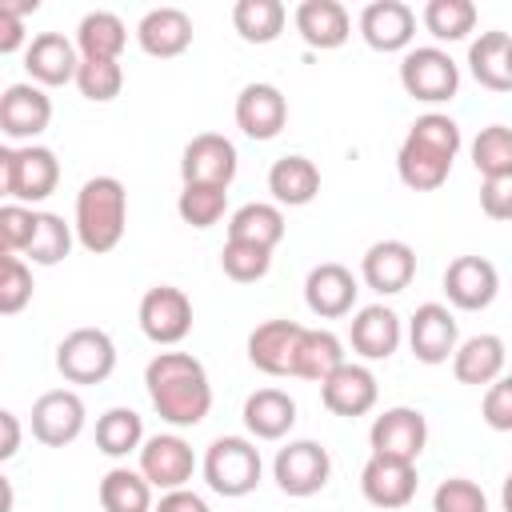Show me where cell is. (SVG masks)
I'll return each instance as SVG.
<instances>
[{"label": "cell", "instance_id": "74e56055", "mask_svg": "<svg viewBox=\"0 0 512 512\" xmlns=\"http://www.w3.org/2000/svg\"><path fill=\"white\" fill-rule=\"evenodd\" d=\"M72 224H64V216L56 212H36V228H32V240L24 248V264L32 268H52L60 264L68 252H72Z\"/></svg>", "mask_w": 512, "mask_h": 512}, {"label": "cell", "instance_id": "d4e9b609", "mask_svg": "<svg viewBox=\"0 0 512 512\" xmlns=\"http://www.w3.org/2000/svg\"><path fill=\"white\" fill-rule=\"evenodd\" d=\"M304 324L296 320H264L248 332V364L260 368L264 376H292L296 344H300Z\"/></svg>", "mask_w": 512, "mask_h": 512}, {"label": "cell", "instance_id": "b9f144b4", "mask_svg": "<svg viewBox=\"0 0 512 512\" xmlns=\"http://www.w3.org/2000/svg\"><path fill=\"white\" fill-rule=\"evenodd\" d=\"M72 84L80 88L84 100L108 104V100H116L120 88H124V68H120V60H80Z\"/></svg>", "mask_w": 512, "mask_h": 512}, {"label": "cell", "instance_id": "83f0119b", "mask_svg": "<svg viewBox=\"0 0 512 512\" xmlns=\"http://www.w3.org/2000/svg\"><path fill=\"white\" fill-rule=\"evenodd\" d=\"M504 364H508V352H504V340L496 332L468 336L452 352V376L460 384H472V388H488L492 380H500Z\"/></svg>", "mask_w": 512, "mask_h": 512}, {"label": "cell", "instance_id": "4316f807", "mask_svg": "<svg viewBox=\"0 0 512 512\" xmlns=\"http://www.w3.org/2000/svg\"><path fill=\"white\" fill-rule=\"evenodd\" d=\"M136 44H140L148 56H156V60L184 56L188 44H192V16H188L184 8H172V4L152 8V12H144L140 24H136Z\"/></svg>", "mask_w": 512, "mask_h": 512}, {"label": "cell", "instance_id": "11a10c76", "mask_svg": "<svg viewBox=\"0 0 512 512\" xmlns=\"http://www.w3.org/2000/svg\"><path fill=\"white\" fill-rule=\"evenodd\" d=\"M16 508V488H12V480L0 472V512H12Z\"/></svg>", "mask_w": 512, "mask_h": 512}, {"label": "cell", "instance_id": "9a60e30c", "mask_svg": "<svg viewBox=\"0 0 512 512\" xmlns=\"http://www.w3.org/2000/svg\"><path fill=\"white\" fill-rule=\"evenodd\" d=\"M500 292V272L484 256H456L444 268V296L460 312H484Z\"/></svg>", "mask_w": 512, "mask_h": 512}, {"label": "cell", "instance_id": "9f6ffc18", "mask_svg": "<svg viewBox=\"0 0 512 512\" xmlns=\"http://www.w3.org/2000/svg\"><path fill=\"white\" fill-rule=\"evenodd\" d=\"M8 260H12V256H8V252H4V248H0V268H4V264H8Z\"/></svg>", "mask_w": 512, "mask_h": 512}, {"label": "cell", "instance_id": "f907efd6", "mask_svg": "<svg viewBox=\"0 0 512 512\" xmlns=\"http://www.w3.org/2000/svg\"><path fill=\"white\" fill-rule=\"evenodd\" d=\"M20 440H24V424H20V416L8 412V408H0V464L12 460V456L20 452Z\"/></svg>", "mask_w": 512, "mask_h": 512}, {"label": "cell", "instance_id": "277c9868", "mask_svg": "<svg viewBox=\"0 0 512 512\" xmlns=\"http://www.w3.org/2000/svg\"><path fill=\"white\" fill-rule=\"evenodd\" d=\"M200 472H204V484H208L216 496L240 500V496H248V492L260 488L264 460H260L256 440H248V436H216V440L204 448Z\"/></svg>", "mask_w": 512, "mask_h": 512}, {"label": "cell", "instance_id": "2e32d148", "mask_svg": "<svg viewBox=\"0 0 512 512\" xmlns=\"http://www.w3.org/2000/svg\"><path fill=\"white\" fill-rule=\"evenodd\" d=\"M376 396H380V384H376V372L368 364H356V360H344L324 384H320V400L332 416H344V420H356V416H368L376 408Z\"/></svg>", "mask_w": 512, "mask_h": 512}, {"label": "cell", "instance_id": "8992f818", "mask_svg": "<svg viewBox=\"0 0 512 512\" xmlns=\"http://www.w3.org/2000/svg\"><path fill=\"white\" fill-rule=\"evenodd\" d=\"M56 372L68 384H104L116 372V344L104 328H72L56 344Z\"/></svg>", "mask_w": 512, "mask_h": 512}, {"label": "cell", "instance_id": "44dd1931", "mask_svg": "<svg viewBox=\"0 0 512 512\" xmlns=\"http://www.w3.org/2000/svg\"><path fill=\"white\" fill-rule=\"evenodd\" d=\"M360 36L372 52H408L416 36V12L404 0H372L360 12Z\"/></svg>", "mask_w": 512, "mask_h": 512}, {"label": "cell", "instance_id": "4fadbf2b", "mask_svg": "<svg viewBox=\"0 0 512 512\" xmlns=\"http://www.w3.org/2000/svg\"><path fill=\"white\" fill-rule=\"evenodd\" d=\"M52 124V96L32 80L8 84L0 92V132L20 144H36V136Z\"/></svg>", "mask_w": 512, "mask_h": 512}, {"label": "cell", "instance_id": "bcb514c9", "mask_svg": "<svg viewBox=\"0 0 512 512\" xmlns=\"http://www.w3.org/2000/svg\"><path fill=\"white\" fill-rule=\"evenodd\" d=\"M32 268L20 260V256H12L4 268H0V316H16V312H24L28 304H32Z\"/></svg>", "mask_w": 512, "mask_h": 512}, {"label": "cell", "instance_id": "d590c367", "mask_svg": "<svg viewBox=\"0 0 512 512\" xmlns=\"http://www.w3.org/2000/svg\"><path fill=\"white\" fill-rule=\"evenodd\" d=\"M96 496H100V508L104 512H152V488H148V480L136 468H124V464H116V468H108L100 476Z\"/></svg>", "mask_w": 512, "mask_h": 512}, {"label": "cell", "instance_id": "ab89813d", "mask_svg": "<svg viewBox=\"0 0 512 512\" xmlns=\"http://www.w3.org/2000/svg\"><path fill=\"white\" fill-rule=\"evenodd\" d=\"M228 212V188L216 184H184L176 196V216L192 228H212Z\"/></svg>", "mask_w": 512, "mask_h": 512}, {"label": "cell", "instance_id": "ba28073f", "mask_svg": "<svg viewBox=\"0 0 512 512\" xmlns=\"http://www.w3.org/2000/svg\"><path fill=\"white\" fill-rule=\"evenodd\" d=\"M332 476V456L320 440H288L272 460V480L284 496H316Z\"/></svg>", "mask_w": 512, "mask_h": 512}, {"label": "cell", "instance_id": "f1b7e54d", "mask_svg": "<svg viewBox=\"0 0 512 512\" xmlns=\"http://www.w3.org/2000/svg\"><path fill=\"white\" fill-rule=\"evenodd\" d=\"M468 72L480 88L488 92H508L512 88V36L500 28L480 32L468 44Z\"/></svg>", "mask_w": 512, "mask_h": 512}, {"label": "cell", "instance_id": "7bdbcfd3", "mask_svg": "<svg viewBox=\"0 0 512 512\" xmlns=\"http://www.w3.org/2000/svg\"><path fill=\"white\" fill-rule=\"evenodd\" d=\"M220 268H224V276L236 280V284H256V280L268 276V268H272V252H268V248H256V244L224 240Z\"/></svg>", "mask_w": 512, "mask_h": 512}, {"label": "cell", "instance_id": "4dcf8cb0", "mask_svg": "<svg viewBox=\"0 0 512 512\" xmlns=\"http://www.w3.org/2000/svg\"><path fill=\"white\" fill-rule=\"evenodd\" d=\"M268 192H272L276 208H304L320 192V168L308 156H300V152L280 156L268 168Z\"/></svg>", "mask_w": 512, "mask_h": 512}, {"label": "cell", "instance_id": "484cf974", "mask_svg": "<svg viewBox=\"0 0 512 512\" xmlns=\"http://www.w3.org/2000/svg\"><path fill=\"white\" fill-rule=\"evenodd\" d=\"M300 40L316 52H332L352 36V16L340 0H300L292 12Z\"/></svg>", "mask_w": 512, "mask_h": 512}, {"label": "cell", "instance_id": "ffe728a7", "mask_svg": "<svg viewBox=\"0 0 512 512\" xmlns=\"http://www.w3.org/2000/svg\"><path fill=\"white\" fill-rule=\"evenodd\" d=\"M416 464H404V460H388V456H368V464L360 468V492L372 508H384V512H396L404 504H412L416 496Z\"/></svg>", "mask_w": 512, "mask_h": 512}, {"label": "cell", "instance_id": "52a82bcc", "mask_svg": "<svg viewBox=\"0 0 512 512\" xmlns=\"http://www.w3.org/2000/svg\"><path fill=\"white\" fill-rule=\"evenodd\" d=\"M136 472L148 480L152 492L188 488L196 472V452L180 432H156V436H144V444L136 448Z\"/></svg>", "mask_w": 512, "mask_h": 512}, {"label": "cell", "instance_id": "816d5d0a", "mask_svg": "<svg viewBox=\"0 0 512 512\" xmlns=\"http://www.w3.org/2000/svg\"><path fill=\"white\" fill-rule=\"evenodd\" d=\"M24 44H28L24 20H16V16L0 12V56H12V52H20Z\"/></svg>", "mask_w": 512, "mask_h": 512}, {"label": "cell", "instance_id": "ac0fdd59", "mask_svg": "<svg viewBox=\"0 0 512 512\" xmlns=\"http://www.w3.org/2000/svg\"><path fill=\"white\" fill-rule=\"evenodd\" d=\"M288 124V100L276 84H264V80H252L240 88L236 96V128L248 136V140H276Z\"/></svg>", "mask_w": 512, "mask_h": 512}, {"label": "cell", "instance_id": "681fc988", "mask_svg": "<svg viewBox=\"0 0 512 512\" xmlns=\"http://www.w3.org/2000/svg\"><path fill=\"white\" fill-rule=\"evenodd\" d=\"M152 512H212L208 500L192 488H172V492H160V500H152Z\"/></svg>", "mask_w": 512, "mask_h": 512}, {"label": "cell", "instance_id": "d6986e66", "mask_svg": "<svg viewBox=\"0 0 512 512\" xmlns=\"http://www.w3.org/2000/svg\"><path fill=\"white\" fill-rule=\"evenodd\" d=\"M412 276H416V248L408 240H396V236L376 240L360 260V280L380 296L404 292L412 284Z\"/></svg>", "mask_w": 512, "mask_h": 512}, {"label": "cell", "instance_id": "ee69618b", "mask_svg": "<svg viewBox=\"0 0 512 512\" xmlns=\"http://www.w3.org/2000/svg\"><path fill=\"white\" fill-rule=\"evenodd\" d=\"M432 512H488V492L468 476H448L432 492Z\"/></svg>", "mask_w": 512, "mask_h": 512}, {"label": "cell", "instance_id": "7402d4cb", "mask_svg": "<svg viewBox=\"0 0 512 512\" xmlns=\"http://www.w3.org/2000/svg\"><path fill=\"white\" fill-rule=\"evenodd\" d=\"M76 64H80V52L64 32H40L24 44V72L44 92L68 84L76 76Z\"/></svg>", "mask_w": 512, "mask_h": 512}, {"label": "cell", "instance_id": "cb8c5ba5", "mask_svg": "<svg viewBox=\"0 0 512 512\" xmlns=\"http://www.w3.org/2000/svg\"><path fill=\"white\" fill-rule=\"evenodd\" d=\"M404 340V324L388 304H364L356 308L348 324V344L360 360H388Z\"/></svg>", "mask_w": 512, "mask_h": 512}, {"label": "cell", "instance_id": "d6a6232c", "mask_svg": "<svg viewBox=\"0 0 512 512\" xmlns=\"http://www.w3.org/2000/svg\"><path fill=\"white\" fill-rule=\"evenodd\" d=\"M344 360L348 356H344V344H340L336 332H328V328H304L300 332V344H296L292 376L312 380V384H324Z\"/></svg>", "mask_w": 512, "mask_h": 512}, {"label": "cell", "instance_id": "f546056e", "mask_svg": "<svg viewBox=\"0 0 512 512\" xmlns=\"http://www.w3.org/2000/svg\"><path fill=\"white\" fill-rule=\"evenodd\" d=\"M244 428L252 440H284L296 424V400L284 388H256L244 400Z\"/></svg>", "mask_w": 512, "mask_h": 512}, {"label": "cell", "instance_id": "7a4b0ae2", "mask_svg": "<svg viewBox=\"0 0 512 512\" xmlns=\"http://www.w3.org/2000/svg\"><path fill=\"white\" fill-rule=\"evenodd\" d=\"M460 144H464V136H460V124L452 116H444V112L416 116L400 152H396L400 184L412 192H436L448 180Z\"/></svg>", "mask_w": 512, "mask_h": 512}, {"label": "cell", "instance_id": "30bf717a", "mask_svg": "<svg viewBox=\"0 0 512 512\" xmlns=\"http://www.w3.org/2000/svg\"><path fill=\"white\" fill-rule=\"evenodd\" d=\"M368 448H372V456L416 464L420 452L428 448V420H424V412L420 408H408V404L384 408L372 420V428H368Z\"/></svg>", "mask_w": 512, "mask_h": 512}, {"label": "cell", "instance_id": "db71d44e", "mask_svg": "<svg viewBox=\"0 0 512 512\" xmlns=\"http://www.w3.org/2000/svg\"><path fill=\"white\" fill-rule=\"evenodd\" d=\"M36 8H40V0H0V12H8V16H16V20L32 16Z\"/></svg>", "mask_w": 512, "mask_h": 512}, {"label": "cell", "instance_id": "5b68a950", "mask_svg": "<svg viewBox=\"0 0 512 512\" xmlns=\"http://www.w3.org/2000/svg\"><path fill=\"white\" fill-rule=\"evenodd\" d=\"M400 88L420 104H444L460 92V64L440 44L408 48L400 56Z\"/></svg>", "mask_w": 512, "mask_h": 512}, {"label": "cell", "instance_id": "f6af8a7d", "mask_svg": "<svg viewBox=\"0 0 512 512\" xmlns=\"http://www.w3.org/2000/svg\"><path fill=\"white\" fill-rule=\"evenodd\" d=\"M32 228H36V208L16 204V200L0 204V248L8 256H20L24 260V248L32 240Z\"/></svg>", "mask_w": 512, "mask_h": 512}, {"label": "cell", "instance_id": "c3c4849f", "mask_svg": "<svg viewBox=\"0 0 512 512\" xmlns=\"http://www.w3.org/2000/svg\"><path fill=\"white\" fill-rule=\"evenodd\" d=\"M480 208L488 220H512V176H488L480 180Z\"/></svg>", "mask_w": 512, "mask_h": 512}, {"label": "cell", "instance_id": "60d3db41", "mask_svg": "<svg viewBox=\"0 0 512 512\" xmlns=\"http://www.w3.org/2000/svg\"><path fill=\"white\" fill-rule=\"evenodd\" d=\"M472 168L480 172V180L512 176V128H504V124L480 128V136L472 140Z\"/></svg>", "mask_w": 512, "mask_h": 512}, {"label": "cell", "instance_id": "1f68e13d", "mask_svg": "<svg viewBox=\"0 0 512 512\" xmlns=\"http://www.w3.org/2000/svg\"><path fill=\"white\" fill-rule=\"evenodd\" d=\"M72 44H76L80 60H120V52L128 44V24L108 8L84 12L80 24H76V40Z\"/></svg>", "mask_w": 512, "mask_h": 512}, {"label": "cell", "instance_id": "3957f363", "mask_svg": "<svg viewBox=\"0 0 512 512\" xmlns=\"http://www.w3.org/2000/svg\"><path fill=\"white\" fill-rule=\"evenodd\" d=\"M128 228V192L116 176H92L76 192V216H72V236L80 240L84 252L104 256L124 240Z\"/></svg>", "mask_w": 512, "mask_h": 512}, {"label": "cell", "instance_id": "603a6c76", "mask_svg": "<svg viewBox=\"0 0 512 512\" xmlns=\"http://www.w3.org/2000/svg\"><path fill=\"white\" fill-rule=\"evenodd\" d=\"M60 184V160L44 144H20L12 156V200L16 204H44Z\"/></svg>", "mask_w": 512, "mask_h": 512}, {"label": "cell", "instance_id": "e0dca14e", "mask_svg": "<svg viewBox=\"0 0 512 512\" xmlns=\"http://www.w3.org/2000/svg\"><path fill=\"white\" fill-rule=\"evenodd\" d=\"M356 296H360V280L352 276V268L328 260V264H316L308 276H304V304L312 316L320 320H340L356 308Z\"/></svg>", "mask_w": 512, "mask_h": 512}, {"label": "cell", "instance_id": "6da1fadb", "mask_svg": "<svg viewBox=\"0 0 512 512\" xmlns=\"http://www.w3.org/2000/svg\"><path fill=\"white\" fill-rule=\"evenodd\" d=\"M144 388L156 416L172 428H196L212 412V380L192 352H156L144 368Z\"/></svg>", "mask_w": 512, "mask_h": 512}, {"label": "cell", "instance_id": "7dc6e473", "mask_svg": "<svg viewBox=\"0 0 512 512\" xmlns=\"http://www.w3.org/2000/svg\"><path fill=\"white\" fill-rule=\"evenodd\" d=\"M480 416L492 432H512V380L500 376L484 388V400H480Z\"/></svg>", "mask_w": 512, "mask_h": 512}, {"label": "cell", "instance_id": "7c38bea8", "mask_svg": "<svg viewBox=\"0 0 512 512\" xmlns=\"http://www.w3.org/2000/svg\"><path fill=\"white\" fill-rule=\"evenodd\" d=\"M84 400L76 388H52L44 396H36L32 404V436L44 448H64L84 432Z\"/></svg>", "mask_w": 512, "mask_h": 512}, {"label": "cell", "instance_id": "f5cc1de1", "mask_svg": "<svg viewBox=\"0 0 512 512\" xmlns=\"http://www.w3.org/2000/svg\"><path fill=\"white\" fill-rule=\"evenodd\" d=\"M12 156L16 148L0 144V200H12Z\"/></svg>", "mask_w": 512, "mask_h": 512}, {"label": "cell", "instance_id": "5bb4252c", "mask_svg": "<svg viewBox=\"0 0 512 512\" xmlns=\"http://www.w3.org/2000/svg\"><path fill=\"white\" fill-rule=\"evenodd\" d=\"M460 344V328H456V316L448 304H420L408 320V348L420 364H448L452 352Z\"/></svg>", "mask_w": 512, "mask_h": 512}, {"label": "cell", "instance_id": "8fae6325", "mask_svg": "<svg viewBox=\"0 0 512 512\" xmlns=\"http://www.w3.org/2000/svg\"><path fill=\"white\" fill-rule=\"evenodd\" d=\"M236 168H240L236 144L228 136H220V132H200L180 152V180L184 184H216V188H228L236 180Z\"/></svg>", "mask_w": 512, "mask_h": 512}, {"label": "cell", "instance_id": "8d00e7d4", "mask_svg": "<svg viewBox=\"0 0 512 512\" xmlns=\"http://www.w3.org/2000/svg\"><path fill=\"white\" fill-rule=\"evenodd\" d=\"M140 444H144V420H140L136 408L116 404V408H108V412L96 420V448H100L104 456L124 460V456H132Z\"/></svg>", "mask_w": 512, "mask_h": 512}, {"label": "cell", "instance_id": "836d02e7", "mask_svg": "<svg viewBox=\"0 0 512 512\" xmlns=\"http://www.w3.org/2000/svg\"><path fill=\"white\" fill-rule=\"evenodd\" d=\"M228 240H240V244H256V248H276L284 240V212L276 204H264V200H252V204H240L232 216H228Z\"/></svg>", "mask_w": 512, "mask_h": 512}, {"label": "cell", "instance_id": "e575fe53", "mask_svg": "<svg viewBox=\"0 0 512 512\" xmlns=\"http://www.w3.org/2000/svg\"><path fill=\"white\" fill-rule=\"evenodd\" d=\"M288 24V8L280 0H236L232 4V28L244 44H272L280 40Z\"/></svg>", "mask_w": 512, "mask_h": 512}, {"label": "cell", "instance_id": "9c48e42d", "mask_svg": "<svg viewBox=\"0 0 512 512\" xmlns=\"http://www.w3.org/2000/svg\"><path fill=\"white\" fill-rule=\"evenodd\" d=\"M136 320H140V332L152 344L172 348V344H180L192 332V300L176 284H156V288H148L140 296Z\"/></svg>", "mask_w": 512, "mask_h": 512}, {"label": "cell", "instance_id": "f35d334b", "mask_svg": "<svg viewBox=\"0 0 512 512\" xmlns=\"http://www.w3.org/2000/svg\"><path fill=\"white\" fill-rule=\"evenodd\" d=\"M420 24L440 44H456L476 28V4L472 0H428L420 12Z\"/></svg>", "mask_w": 512, "mask_h": 512}]
</instances>
